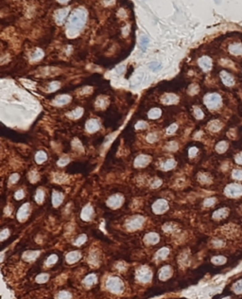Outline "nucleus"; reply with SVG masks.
I'll return each instance as SVG.
<instances>
[{"label": "nucleus", "mask_w": 242, "mask_h": 299, "mask_svg": "<svg viewBox=\"0 0 242 299\" xmlns=\"http://www.w3.org/2000/svg\"><path fill=\"white\" fill-rule=\"evenodd\" d=\"M87 20V10L84 8H79L73 11L69 17L66 33L69 37H75L82 30Z\"/></svg>", "instance_id": "obj_1"}, {"label": "nucleus", "mask_w": 242, "mask_h": 299, "mask_svg": "<svg viewBox=\"0 0 242 299\" xmlns=\"http://www.w3.org/2000/svg\"><path fill=\"white\" fill-rule=\"evenodd\" d=\"M105 286L110 292L114 293H120L124 290V283L117 277H109L106 284H105Z\"/></svg>", "instance_id": "obj_2"}, {"label": "nucleus", "mask_w": 242, "mask_h": 299, "mask_svg": "<svg viewBox=\"0 0 242 299\" xmlns=\"http://www.w3.org/2000/svg\"><path fill=\"white\" fill-rule=\"evenodd\" d=\"M204 103L209 109H216L221 105V98L219 94H209L205 96Z\"/></svg>", "instance_id": "obj_3"}, {"label": "nucleus", "mask_w": 242, "mask_h": 299, "mask_svg": "<svg viewBox=\"0 0 242 299\" xmlns=\"http://www.w3.org/2000/svg\"><path fill=\"white\" fill-rule=\"evenodd\" d=\"M225 195L228 197L236 198L242 195V186L238 184H231L225 188Z\"/></svg>", "instance_id": "obj_4"}, {"label": "nucleus", "mask_w": 242, "mask_h": 299, "mask_svg": "<svg viewBox=\"0 0 242 299\" xmlns=\"http://www.w3.org/2000/svg\"><path fill=\"white\" fill-rule=\"evenodd\" d=\"M136 277L140 282L148 283L152 277V273L148 267H142L136 272Z\"/></svg>", "instance_id": "obj_5"}, {"label": "nucleus", "mask_w": 242, "mask_h": 299, "mask_svg": "<svg viewBox=\"0 0 242 299\" xmlns=\"http://www.w3.org/2000/svg\"><path fill=\"white\" fill-rule=\"evenodd\" d=\"M168 208H169L168 202L164 199H160V200L156 201L153 204V205H152V210H153V212L156 214H162V213L167 211Z\"/></svg>", "instance_id": "obj_6"}, {"label": "nucleus", "mask_w": 242, "mask_h": 299, "mask_svg": "<svg viewBox=\"0 0 242 299\" xmlns=\"http://www.w3.org/2000/svg\"><path fill=\"white\" fill-rule=\"evenodd\" d=\"M68 12H69V8H65V9H61L59 10L56 14H55V20L56 23L58 25H61L63 22L65 21L67 15H68Z\"/></svg>", "instance_id": "obj_7"}, {"label": "nucleus", "mask_w": 242, "mask_h": 299, "mask_svg": "<svg viewBox=\"0 0 242 299\" xmlns=\"http://www.w3.org/2000/svg\"><path fill=\"white\" fill-rule=\"evenodd\" d=\"M143 224H144V218L135 217L130 220V222L128 223V228L130 230H136L141 227Z\"/></svg>", "instance_id": "obj_8"}, {"label": "nucleus", "mask_w": 242, "mask_h": 299, "mask_svg": "<svg viewBox=\"0 0 242 299\" xmlns=\"http://www.w3.org/2000/svg\"><path fill=\"white\" fill-rule=\"evenodd\" d=\"M30 211V207L29 204H25L24 205H22L20 207L18 214H17V218H18V220H20V222H23V220H25L29 217Z\"/></svg>", "instance_id": "obj_9"}, {"label": "nucleus", "mask_w": 242, "mask_h": 299, "mask_svg": "<svg viewBox=\"0 0 242 299\" xmlns=\"http://www.w3.org/2000/svg\"><path fill=\"white\" fill-rule=\"evenodd\" d=\"M220 79L222 81V83L226 85V86H233L235 84V79L234 77L226 71H221L220 72Z\"/></svg>", "instance_id": "obj_10"}, {"label": "nucleus", "mask_w": 242, "mask_h": 299, "mask_svg": "<svg viewBox=\"0 0 242 299\" xmlns=\"http://www.w3.org/2000/svg\"><path fill=\"white\" fill-rule=\"evenodd\" d=\"M199 66L203 71H209L212 68V60L207 56H203L199 60Z\"/></svg>", "instance_id": "obj_11"}, {"label": "nucleus", "mask_w": 242, "mask_h": 299, "mask_svg": "<svg viewBox=\"0 0 242 299\" xmlns=\"http://www.w3.org/2000/svg\"><path fill=\"white\" fill-rule=\"evenodd\" d=\"M123 203V197L121 195H114L108 200V205L113 208H117Z\"/></svg>", "instance_id": "obj_12"}, {"label": "nucleus", "mask_w": 242, "mask_h": 299, "mask_svg": "<svg viewBox=\"0 0 242 299\" xmlns=\"http://www.w3.org/2000/svg\"><path fill=\"white\" fill-rule=\"evenodd\" d=\"M229 52L235 56H241L242 55V44L240 43H234L229 46Z\"/></svg>", "instance_id": "obj_13"}, {"label": "nucleus", "mask_w": 242, "mask_h": 299, "mask_svg": "<svg viewBox=\"0 0 242 299\" xmlns=\"http://www.w3.org/2000/svg\"><path fill=\"white\" fill-rule=\"evenodd\" d=\"M99 129V123L97 119H91L86 123V130L90 133L97 132Z\"/></svg>", "instance_id": "obj_14"}, {"label": "nucleus", "mask_w": 242, "mask_h": 299, "mask_svg": "<svg viewBox=\"0 0 242 299\" xmlns=\"http://www.w3.org/2000/svg\"><path fill=\"white\" fill-rule=\"evenodd\" d=\"M93 214H94V210L92 208V206L86 205L83 208L82 212H81V218L84 220H91V218L93 217Z\"/></svg>", "instance_id": "obj_15"}, {"label": "nucleus", "mask_w": 242, "mask_h": 299, "mask_svg": "<svg viewBox=\"0 0 242 299\" xmlns=\"http://www.w3.org/2000/svg\"><path fill=\"white\" fill-rule=\"evenodd\" d=\"M144 240L148 244H156L159 241V236L156 233H149L146 235Z\"/></svg>", "instance_id": "obj_16"}, {"label": "nucleus", "mask_w": 242, "mask_h": 299, "mask_svg": "<svg viewBox=\"0 0 242 299\" xmlns=\"http://www.w3.org/2000/svg\"><path fill=\"white\" fill-rule=\"evenodd\" d=\"M171 268L169 266H164L160 272H159V277L162 280H165L168 279L170 276H171Z\"/></svg>", "instance_id": "obj_17"}, {"label": "nucleus", "mask_w": 242, "mask_h": 299, "mask_svg": "<svg viewBox=\"0 0 242 299\" xmlns=\"http://www.w3.org/2000/svg\"><path fill=\"white\" fill-rule=\"evenodd\" d=\"M149 157L147 155H140L138 156L135 161H134V166L135 167H145L149 164Z\"/></svg>", "instance_id": "obj_18"}, {"label": "nucleus", "mask_w": 242, "mask_h": 299, "mask_svg": "<svg viewBox=\"0 0 242 299\" xmlns=\"http://www.w3.org/2000/svg\"><path fill=\"white\" fill-rule=\"evenodd\" d=\"M81 258V253L78 251H73L70 252L67 256H66V261L68 263H74L76 261H78L79 259Z\"/></svg>", "instance_id": "obj_19"}, {"label": "nucleus", "mask_w": 242, "mask_h": 299, "mask_svg": "<svg viewBox=\"0 0 242 299\" xmlns=\"http://www.w3.org/2000/svg\"><path fill=\"white\" fill-rule=\"evenodd\" d=\"M63 200V195L60 192L57 191H53L52 193V204L54 206H58L59 204H61V203Z\"/></svg>", "instance_id": "obj_20"}, {"label": "nucleus", "mask_w": 242, "mask_h": 299, "mask_svg": "<svg viewBox=\"0 0 242 299\" xmlns=\"http://www.w3.org/2000/svg\"><path fill=\"white\" fill-rule=\"evenodd\" d=\"M221 127H222V124L219 120H213L208 124V128H209L210 131H212V132L220 131V130L221 129Z\"/></svg>", "instance_id": "obj_21"}, {"label": "nucleus", "mask_w": 242, "mask_h": 299, "mask_svg": "<svg viewBox=\"0 0 242 299\" xmlns=\"http://www.w3.org/2000/svg\"><path fill=\"white\" fill-rule=\"evenodd\" d=\"M228 209L227 208H221V209H219V210H216L214 214H213V218L216 219V220H220V219H223L225 218L227 215H228Z\"/></svg>", "instance_id": "obj_22"}, {"label": "nucleus", "mask_w": 242, "mask_h": 299, "mask_svg": "<svg viewBox=\"0 0 242 299\" xmlns=\"http://www.w3.org/2000/svg\"><path fill=\"white\" fill-rule=\"evenodd\" d=\"M70 99H70L69 96H60L54 100V102H55V104H57V105H65V104H66L67 102L70 101Z\"/></svg>", "instance_id": "obj_23"}, {"label": "nucleus", "mask_w": 242, "mask_h": 299, "mask_svg": "<svg viewBox=\"0 0 242 299\" xmlns=\"http://www.w3.org/2000/svg\"><path fill=\"white\" fill-rule=\"evenodd\" d=\"M169 254V250L168 248H165V247H164V248L160 249L158 252H157V258L159 259V261H163V259H165V257H167Z\"/></svg>", "instance_id": "obj_24"}, {"label": "nucleus", "mask_w": 242, "mask_h": 299, "mask_svg": "<svg viewBox=\"0 0 242 299\" xmlns=\"http://www.w3.org/2000/svg\"><path fill=\"white\" fill-rule=\"evenodd\" d=\"M47 159L46 154L44 152H38L35 155V160L38 164H42Z\"/></svg>", "instance_id": "obj_25"}, {"label": "nucleus", "mask_w": 242, "mask_h": 299, "mask_svg": "<svg viewBox=\"0 0 242 299\" xmlns=\"http://www.w3.org/2000/svg\"><path fill=\"white\" fill-rule=\"evenodd\" d=\"M178 101V98L175 95H168L163 99V102L165 104H173Z\"/></svg>", "instance_id": "obj_26"}, {"label": "nucleus", "mask_w": 242, "mask_h": 299, "mask_svg": "<svg viewBox=\"0 0 242 299\" xmlns=\"http://www.w3.org/2000/svg\"><path fill=\"white\" fill-rule=\"evenodd\" d=\"M160 115H161V110L158 108H153L149 112V118L151 119H156L160 118Z\"/></svg>", "instance_id": "obj_27"}, {"label": "nucleus", "mask_w": 242, "mask_h": 299, "mask_svg": "<svg viewBox=\"0 0 242 299\" xmlns=\"http://www.w3.org/2000/svg\"><path fill=\"white\" fill-rule=\"evenodd\" d=\"M228 149V143L225 142V141H220L218 145L216 146V151L220 152V153H222L224 152H226V150Z\"/></svg>", "instance_id": "obj_28"}, {"label": "nucleus", "mask_w": 242, "mask_h": 299, "mask_svg": "<svg viewBox=\"0 0 242 299\" xmlns=\"http://www.w3.org/2000/svg\"><path fill=\"white\" fill-rule=\"evenodd\" d=\"M175 165H176V162L173 159H169L167 162H165L163 164V168L165 171H169L175 167Z\"/></svg>", "instance_id": "obj_29"}, {"label": "nucleus", "mask_w": 242, "mask_h": 299, "mask_svg": "<svg viewBox=\"0 0 242 299\" xmlns=\"http://www.w3.org/2000/svg\"><path fill=\"white\" fill-rule=\"evenodd\" d=\"M149 38L147 36H142L141 37V40H140V47H141L142 51H145L149 46Z\"/></svg>", "instance_id": "obj_30"}, {"label": "nucleus", "mask_w": 242, "mask_h": 299, "mask_svg": "<svg viewBox=\"0 0 242 299\" xmlns=\"http://www.w3.org/2000/svg\"><path fill=\"white\" fill-rule=\"evenodd\" d=\"M96 281H97V277L95 275H90L85 278L84 284L87 286H92L96 283Z\"/></svg>", "instance_id": "obj_31"}, {"label": "nucleus", "mask_w": 242, "mask_h": 299, "mask_svg": "<svg viewBox=\"0 0 242 299\" xmlns=\"http://www.w3.org/2000/svg\"><path fill=\"white\" fill-rule=\"evenodd\" d=\"M212 262L215 263V264H218V265H220V264H223L226 262V258L224 257H221V256H218V257H215L212 258Z\"/></svg>", "instance_id": "obj_32"}, {"label": "nucleus", "mask_w": 242, "mask_h": 299, "mask_svg": "<svg viewBox=\"0 0 242 299\" xmlns=\"http://www.w3.org/2000/svg\"><path fill=\"white\" fill-rule=\"evenodd\" d=\"M82 113H83V110L81 108H77L76 110H74L71 114H69L68 115L71 116V118H74V119H79L81 116Z\"/></svg>", "instance_id": "obj_33"}, {"label": "nucleus", "mask_w": 242, "mask_h": 299, "mask_svg": "<svg viewBox=\"0 0 242 299\" xmlns=\"http://www.w3.org/2000/svg\"><path fill=\"white\" fill-rule=\"evenodd\" d=\"M44 198H45L44 191L42 189H38L37 192H36V195H35V200H36V202L41 204L44 201Z\"/></svg>", "instance_id": "obj_34"}, {"label": "nucleus", "mask_w": 242, "mask_h": 299, "mask_svg": "<svg viewBox=\"0 0 242 299\" xmlns=\"http://www.w3.org/2000/svg\"><path fill=\"white\" fill-rule=\"evenodd\" d=\"M38 255H39V252H27L24 255V257H25V259H27V261H33L34 258H36V257Z\"/></svg>", "instance_id": "obj_35"}, {"label": "nucleus", "mask_w": 242, "mask_h": 299, "mask_svg": "<svg viewBox=\"0 0 242 299\" xmlns=\"http://www.w3.org/2000/svg\"><path fill=\"white\" fill-rule=\"evenodd\" d=\"M233 290L236 293H242V279L234 284Z\"/></svg>", "instance_id": "obj_36"}, {"label": "nucleus", "mask_w": 242, "mask_h": 299, "mask_svg": "<svg viewBox=\"0 0 242 299\" xmlns=\"http://www.w3.org/2000/svg\"><path fill=\"white\" fill-rule=\"evenodd\" d=\"M43 56H44V52H43V51L41 49H37L35 52L32 54L31 59L33 61H37V60H40Z\"/></svg>", "instance_id": "obj_37"}, {"label": "nucleus", "mask_w": 242, "mask_h": 299, "mask_svg": "<svg viewBox=\"0 0 242 299\" xmlns=\"http://www.w3.org/2000/svg\"><path fill=\"white\" fill-rule=\"evenodd\" d=\"M161 67H162L161 63H157V62H153V63H151L149 64V68H150L152 71H154V72H156V71H158V70H160V69H161Z\"/></svg>", "instance_id": "obj_38"}, {"label": "nucleus", "mask_w": 242, "mask_h": 299, "mask_svg": "<svg viewBox=\"0 0 242 299\" xmlns=\"http://www.w3.org/2000/svg\"><path fill=\"white\" fill-rule=\"evenodd\" d=\"M232 176L234 179L236 180H242V171L241 170H235L232 173Z\"/></svg>", "instance_id": "obj_39"}, {"label": "nucleus", "mask_w": 242, "mask_h": 299, "mask_svg": "<svg viewBox=\"0 0 242 299\" xmlns=\"http://www.w3.org/2000/svg\"><path fill=\"white\" fill-rule=\"evenodd\" d=\"M70 298H71V294L68 292H65V291L61 292L58 294V299H70Z\"/></svg>", "instance_id": "obj_40"}, {"label": "nucleus", "mask_w": 242, "mask_h": 299, "mask_svg": "<svg viewBox=\"0 0 242 299\" xmlns=\"http://www.w3.org/2000/svg\"><path fill=\"white\" fill-rule=\"evenodd\" d=\"M199 180L200 182H201V183H210V177L207 176L206 174H200L199 175Z\"/></svg>", "instance_id": "obj_41"}, {"label": "nucleus", "mask_w": 242, "mask_h": 299, "mask_svg": "<svg viewBox=\"0 0 242 299\" xmlns=\"http://www.w3.org/2000/svg\"><path fill=\"white\" fill-rule=\"evenodd\" d=\"M57 259H58L57 256H55V255L50 256V257H48V259H47V261H46V265H47V266H50V265L54 264V263H55V262L57 261Z\"/></svg>", "instance_id": "obj_42"}, {"label": "nucleus", "mask_w": 242, "mask_h": 299, "mask_svg": "<svg viewBox=\"0 0 242 299\" xmlns=\"http://www.w3.org/2000/svg\"><path fill=\"white\" fill-rule=\"evenodd\" d=\"M47 279H48V275H46V274H42L40 276H38L36 278V280L39 283H44V282L47 281Z\"/></svg>", "instance_id": "obj_43"}, {"label": "nucleus", "mask_w": 242, "mask_h": 299, "mask_svg": "<svg viewBox=\"0 0 242 299\" xmlns=\"http://www.w3.org/2000/svg\"><path fill=\"white\" fill-rule=\"evenodd\" d=\"M60 87V83L59 82H53L49 84V91H56Z\"/></svg>", "instance_id": "obj_44"}, {"label": "nucleus", "mask_w": 242, "mask_h": 299, "mask_svg": "<svg viewBox=\"0 0 242 299\" xmlns=\"http://www.w3.org/2000/svg\"><path fill=\"white\" fill-rule=\"evenodd\" d=\"M216 203V199L215 198H208L204 201V203H203V204H204V206H212L214 204Z\"/></svg>", "instance_id": "obj_45"}, {"label": "nucleus", "mask_w": 242, "mask_h": 299, "mask_svg": "<svg viewBox=\"0 0 242 299\" xmlns=\"http://www.w3.org/2000/svg\"><path fill=\"white\" fill-rule=\"evenodd\" d=\"M194 114H195V116H196L198 119H200L203 118V113H202V111L200 108H195Z\"/></svg>", "instance_id": "obj_46"}, {"label": "nucleus", "mask_w": 242, "mask_h": 299, "mask_svg": "<svg viewBox=\"0 0 242 299\" xmlns=\"http://www.w3.org/2000/svg\"><path fill=\"white\" fill-rule=\"evenodd\" d=\"M85 240H86V236L85 235H81V237L78 238L77 240L75 241V244L76 245H81L83 242H85Z\"/></svg>", "instance_id": "obj_47"}, {"label": "nucleus", "mask_w": 242, "mask_h": 299, "mask_svg": "<svg viewBox=\"0 0 242 299\" xmlns=\"http://www.w3.org/2000/svg\"><path fill=\"white\" fill-rule=\"evenodd\" d=\"M177 125L176 124H172L171 126H169V128H168V130H167V134H169V135H171V134H173L175 131H176V130H177Z\"/></svg>", "instance_id": "obj_48"}, {"label": "nucleus", "mask_w": 242, "mask_h": 299, "mask_svg": "<svg viewBox=\"0 0 242 299\" xmlns=\"http://www.w3.org/2000/svg\"><path fill=\"white\" fill-rule=\"evenodd\" d=\"M157 135H155V134H150V135H149L148 136H147V140L149 141V142H150V143H152V142H154V141H156L157 140Z\"/></svg>", "instance_id": "obj_49"}, {"label": "nucleus", "mask_w": 242, "mask_h": 299, "mask_svg": "<svg viewBox=\"0 0 242 299\" xmlns=\"http://www.w3.org/2000/svg\"><path fill=\"white\" fill-rule=\"evenodd\" d=\"M197 153H198V149H197V148H195V147L191 148V149L189 150V152H188L189 157H191V158H192V157H194V156H195V155H196Z\"/></svg>", "instance_id": "obj_50"}, {"label": "nucleus", "mask_w": 242, "mask_h": 299, "mask_svg": "<svg viewBox=\"0 0 242 299\" xmlns=\"http://www.w3.org/2000/svg\"><path fill=\"white\" fill-rule=\"evenodd\" d=\"M24 196H25V193H24V191H23V190H18V191L15 193V195H14L15 199H17V200H21V199H23V198H24Z\"/></svg>", "instance_id": "obj_51"}, {"label": "nucleus", "mask_w": 242, "mask_h": 299, "mask_svg": "<svg viewBox=\"0 0 242 299\" xmlns=\"http://www.w3.org/2000/svg\"><path fill=\"white\" fill-rule=\"evenodd\" d=\"M69 163V159L68 158H61L59 161H58V165L59 166H65Z\"/></svg>", "instance_id": "obj_52"}, {"label": "nucleus", "mask_w": 242, "mask_h": 299, "mask_svg": "<svg viewBox=\"0 0 242 299\" xmlns=\"http://www.w3.org/2000/svg\"><path fill=\"white\" fill-rule=\"evenodd\" d=\"M147 126H148V124H147L146 122H144V121H140V122H138V123L135 125V128H136V129H145V128H147Z\"/></svg>", "instance_id": "obj_53"}, {"label": "nucleus", "mask_w": 242, "mask_h": 299, "mask_svg": "<svg viewBox=\"0 0 242 299\" xmlns=\"http://www.w3.org/2000/svg\"><path fill=\"white\" fill-rule=\"evenodd\" d=\"M161 184H162V181H161V180H159V179H156V180H154L153 182H152L151 187L153 188H158Z\"/></svg>", "instance_id": "obj_54"}, {"label": "nucleus", "mask_w": 242, "mask_h": 299, "mask_svg": "<svg viewBox=\"0 0 242 299\" xmlns=\"http://www.w3.org/2000/svg\"><path fill=\"white\" fill-rule=\"evenodd\" d=\"M19 179V175L18 174H12L10 178V183H16Z\"/></svg>", "instance_id": "obj_55"}, {"label": "nucleus", "mask_w": 242, "mask_h": 299, "mask_svg": "<svg viewBox=\"0 0 242 299\" xmlns=\"http://www.w3.org/2000/svg\"><path fill=\"white\" fill-rule=\"evenodd\" d=\"M9 236V230L5 229L1 232V240H4L7 237Z\"/></svg>", "instance_id": "obj_56"}, {"label": "nucleus", "mask_w": 242, "mask_h": 299, "mask_svg": "<svg viewBox=\"0 0 242 299\" xmlns=\"http://www.w3.org/2000/svg\"><path fill=\"white\" fill-rule=\"evenodd\" d=\"M30 179L32 182H35V181L38 179V175H37V173H36L35 172H30Z\"/></svg>", "instance_id": "obj_57"}, {"label": "nucleus", "mask_w": 242, "mask_h": 299, "mask_svg": "<svg viewBox=\"0 0 242 299\" xmlns=\"http://www.w3.org/2000/svg\"><path fill=\"white\" fill-rule=\"evenodd\" d=\"M236 162L239 165H242V152L238 153L236 156Z\"/></svg>", "instance_id": "obj_58"}, {"label": "nucleus", "mask_w": 242, "mask_h": 299, "mask_svg": "<svg viewBox=\"0 0 242 299\" xmlns=\"http://www.w3.org/2000/svg\"><path fill=\"white\" fill-rule=\"evenodd\" d=\"M171 151H174V150H176L177 148H178V146H177V144H176V143H174V142H172L171 143V146H169V147Z\"/></svg>", "instance_id": "obj_59"}, {"label": "nucleus", "mask_w": 242, "mask_h": 299, "mask_svg": "<svg viewBox=\"0 0 242 299\" xmlns=\"http://www.w3.org/2000/svg\"><path fill=\"white\" fill-rule=\"evenodd\" d=\"M58 1H59L61 4H65V3H67V2L69 1V0H58Z\"/></svg>", "instance_id": "obj_60"}, {"label": "nucleus", "mask_w": 242, "mask_h": 299, "mask_svg": "<svg viewBox=\"0 0 242 299\" xmlns=\"http://www.w3.org/2000/svg\"><path fill=\"white\" fill-rule=\"evenodd\" d=\"M223 299H231L230 297H225V298H223Z\"/></svg>", "instance_id": "obj_61"}]
</instances>
